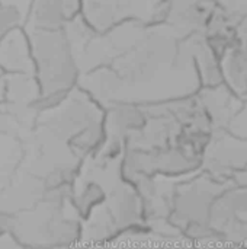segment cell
Returning <instances> with one entry per match:
<instances>
[{"mask_svg": "<svg viewBox=\"0 0 247 249\" xmlns=\"http://www.w3.org/2000/svg\"><path fill=\"white\" fill-rule=\"evenodd\" d=\"M105 109L118 102L153 105L194 96L202 88L192 55L165 22L112 66L82 74L77 83Z\"/></svg>", "mask_w": 247, "mask_h": 249, "instance_id": "cell-1", "label": "cell"}, {"mask_svg": "<svg viewBox=\"0 0 247 249\" xmlns=\"http://www.w3.org/2000/svg\"><path fill=\"white\" fill-rule=\"evenodd\" d=\"M33 130L66 144L79 160L86 162L105 144V108L76 86L58 105L36 115Z\"/></svg>", "mask_w": 247, "mask_h": 249, "instance_id": "cell-2", "label": "cell"}, {"mask_svg": "<svg viewBox=\"0 0 247 249\" xmlns=\"http://www.w3.org/2000/svg\"><path fill=\"white\" fill-rule=\"evenodd\" d=\"M31 38L39 99L38 114L58 105L79 83L80 71L64 29H26Z\"/></svg>", "mask_w": 247, "mask_h": 249, "instance_id": "cell-3", "label": "cell"}, {"mask_svg": "<svg viewBox=\"0 0 247 249\" xmlns=\"http://www.w3.org/2000/svg\"><path fill=\"white\" fill-rule=\"evenodd\" d=\"M229 184L213 178L204 171L178 179L169 216L170 228L186 241H208L211 209Z\"/></svg>", "mask_w": 247, "mask_h": 249, "instance_id": "cell-4", "label": "cell"}, {"mask_svg": "<svg viewBox=\"0 0 247 249\" xmlns=\"http://www.w3.org/2000/svg\"><path fill=\"white\" fill-rule=\"evenodd\" d=\"M202 160L204 153L185 146L151 150L127 149L122 156L121 171L127 179L140 175L182 179L199 172Z\"/></svg>", "mask_w": 247, "mask_h": 249, "instance_id": "cell-5", "label": "cell"}, {"mask_svg": "<svg viewBox=\"0 0 247 249\" xmlns=\"http://www.w3.org/2000/svg\"><path fill=\"white\" fill-rule=\"evenodd\" d=\"M80 15L95 31L105 32L125 22L162 23L166 4L163 0H83Z\"/></svg>", "mask_w": 247, "mask_h": 249, "instance_id": "cell-6", "label": "cell"}, {"mask_svg": "<svg viewBox=\"0 0 247 249\" xmlns=\"http://www.w3.org/2000/svg\"><path fill=\"white\" fill-rule=\"evenodd\" d=\"M148 25L125 22L95 36L74 54L80 76L96 69L112 66L119 57L128 53L144 35Z\"/></svg>", "mask_w": 247, "mask_h": 249, "instance_id": "cell-7", "label": "cell"}, {"mask_svg": "<svg viewBox=\"0 0 247 249\" xmlns=\"http://www.w3.org/2000/svg\"><path fill=\"white\" fill-rule=\"evenodd\" d=\"M210 239L247 249V185L230 182L215 200L208 219Z\"/></svg>", "mask_w": 247, "mask_h": 249, "instance_id": "cell-8", "label": "cell"}, {"mask_svg": "<svg viewBox=\"0 0 247 249\" xmlns=\"http://www.w3.org/2000/svg\"><path fill=\"white\" fill-rule=\"evenodd\" d=\"M247 169V142L226 130H214L204 153L202 169L221 182H234Z\"/></svg>", "mask_w": 247, "mask_h": 249, "instance_id": "cell-9", "label": "cell"}, {"mask_svg": "<svg viewBox=\"0 0 247 249\" xmlns=\"http://www.w3.org/2000/svg\"><path fill=\"white\" fill-rule=\"evenodd\" d=\"M165 23L185 39L195 34H204L217 9L215 0H166Z\"/></svg>", "mask_w": 247, "mask_h": 249, "instance_id": "cell-10", "label": "cell"}, {"mask_svg": "<svg viewBox=\"0 0 247 249\" xmlns=\"http://www.w3.org/2000/svg\"><path fill=\"white\" fill-rule=\"evenodd\" d=\"M0 71L3 74H35L31 38L25 26L15 28L0 42Z\"/></svg>", "mask_w": 247, "mask_h": 249, "instance_id": "cell-11", "label": "cell"}, {"mask_svg": "<svg viewBox=\"0 0 247 249\" xmlns=\"http://www.w3.org/2000/svg\"><path fill=\"white\" fill-rule=\"evenodd\" d=\"M199 102L207 111L214 130H226L231 118L245 104L226 83L204 86L197 93Z\"/></svg>", "mask_w": 247, "mask_h": 249, "instance_id": "cell-12", "label": "cell"}, {"mask_svg": "<svg viewBox=\"0 0 247 249\" xmlns=\"http://www.w3.org/2000/svg\"><path fill=\"white\" fill-rule=\"evenodd\" d=\"M183 47L192 55L197 70L201 79V85L204 86H215L223 82L221 71V60L210 47L204 34H195L185 39H182Z\"/></svg>", "mask_w": 247, "mask_h": 249, "instance_id": "cell-13", "label": "cell"}, {"mask_svg": "<svg viewBox=\"0 0 247 249\" xmlns=\"http://www.w3.org/2000/svg\"><path fill=\"white\" fill-rule=\"evenodd\" d=\"M204 35L220 60L229 50L243 44L239 25L218 6L207 25Z\"/></svg>", "mask_w": 247, "mask_h": 249, "instance_id": "cell-14", "label": "cell"}, {"mask_svg": "<svg viewBox=\"0 0 247 249\" xmlns=\"http://www.w3.org/2000/svg\"><path fill=\"white\" fill-rule=\"evenodd\" d=\"M223 82L243 101H247V45L229 50L221 58Z\"/></svg>", "mask_w": 247, "mask_h": 249, "instance_id": "cell-15", "label": "cell"}, {"mask_svg": "<svg viewBox=\"0 0 247 249\" xmlns=\"http://www.w3.org/2000/svg\"><path fill=\"white\" fill-rule=\"evenodd\" d=\"M63 0H31L25 29H63L66 25Z\"/></svg>", "mask_w": 247, "mask_h": 249, "instance_id": "cell-16", "label": "cell"}, {"mask_svg": "<svg viewBox=\"0 0 247 249\" xmlns=\"http://www.w3.org/2000/svg\"><path fill=\"white\" fill-rule=\"evenodd\" d=\"M25 25V16L17 4H0V42L15 28Z\"/></svg>", "mask_w": 247, "mask_h": 249, "instance_id": "cell-17", "label": "cell"}, {"mask_svg": "<svg viewBox=\"0 0 247 249\" xmlns=\"http://www.w3.org/2000/svg\"><path fill=\"white\" fill-rule=\"evenodd\" d=\"M215 3L239 26L247 25V0H215Z\"/></svg>", "mask_w": 247, "mask_h": 249, "instance_id": "cell-18", "label": "cell"}, {"mask_svg": "<svg viewBox=\"0 0 247 249\" xmlns=\"http://www.w3.org/2000/svg\"><path fill=\"white\" fill-rule=\"evenodd\" d=\"M226 131L231 133L236 137H240L247 142V101L242 105V108L236 112V115L229 123Z\"/></svg>", "mask_w": 247, "mask_h": 249, "instance_id": "cell-19", "label": "cell"}, {"mask_svg": "<svg viewBox=\"0 0 247 249\" xmlns=\"http://www.w3.org/2000/svg\"><path fill=\"white\" fill-rule=\"evenodd\" d=\"M198 249H245L243 247L230 244V242H223V241H202V242H195Z\"/></svg>", "mask_w": 247, "mask_h": 249, "instance_id": "cell-20", "label": "cell"}, {"mask_svg": "<svg viewBox=\"0 0 247 249\" xmlns=\"http://www.w3.org/2000/svg\"><path fill=\"white\" fill-rule=\"evenodd\" d=\"M234 182H236V184H240V185H247V169L245 172H242L240 175L236 177Z\"/></svg>", "mask_w": 247, "mask_h": 249, "instance_id": "cell-21", "label": "cell"}, {"mask_svg": "<svg viewBox=\"0 0 247 249\" xmlns=\"http://www.w3.org/2000/svg\"><path fill=\"white\" fill-rule=\"evenodd\" d=\"M239 29H240V36H242V39H243V44H246L247 45V25L239 26Z\"/></svg>", "mask_w": 247, "mask_h": 249, "instance_id": "cell-22", "label": "cell"}]
</instances>
